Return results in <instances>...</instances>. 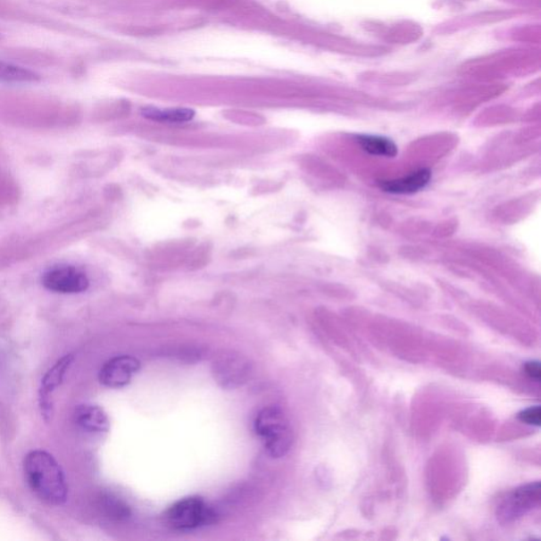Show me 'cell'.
<instances>
[{"mask_svg":"<svg viewBox=\"0 0 541 541\" xmlns=\"http://www.w3.org/2000/svg\"><path fill=\"white\" fill-rule=\"evenodd\" d=\"M0 116L19 125L45 128L72 123L73 108L43 97L16 96L0 104Z\"/></svg>","mask_w":541,"mask_h":541,"instance_id":"cell-1","label":"cell"},{"mask_svg":"<svg viewBox=\"0 0 541 541\" xmlns=\"http://www.w3.org/2000/svg\"><path fill=\"white\" fill-rule=\"evenodd\" d=\"M24 471L28 486L42 502L51 505L66 503L68 487L64 473L56 460L44 451L27 454Z\"/></svg>","mask_w":541,"mask_h":541,"instance_id":"cell-2","label":"cell"},{"mask_svg":"<svg viewBox=\"0 0 541 541\" xmlns=\"http://www.w3.org/2000/svg\"><path fill=\"white\" fill-rule=\"evenodd\" d=\"M255 431L264 447L274 458L284 457L293 442L292 429L285 413L276 407H267L257 414Z\"/></svg>","mask_w":541,"mask_h":541,"instance_id":"cell-3","label":"cell"},{"mask_svg":"<svg viewBox=\"0 0 541 541\" xmlns=\"http://www.w3.org/2000/svg\"><path fill=\"white\" fill-rule=\"evenodd\" d=\"M216 514L203 498L187 497L172 504L166 512V520L176 529L188 531L214 522Z\"/></svg>","mask_w":541,"mask_h":541,"instance_id":"cell-4","label":"cell"},{"mask_svg":"<svg viewBox=\"0 0 541 541\" xmlns=\"http://www.w3.org/2000/svg\"><path fill=\"white\" fill-rule=\"evenodd\" d=\"M540 483L533 482L517 487L498 505L497 518L503 525H510L526 516L540 504Z\"/></svg>","mask_w":541,"mask_h":541,"instance_id":"cell-5","label":"cell"},{"mask_svg":"<svg viewBox=\"0 0 541 541\" xmlns=\"http://www.w3.org/2000/svg\"><path fill=\"white\" fill-rule=\"evenodd\" d=\"M42 284L52 292L77 295L87 290L90 281L87 275L76 267L57 266L46 270L42 276Z\"/></svg>","mask_w":541,"mask_h":541,"instance_id":"cell-6","label":"cell"},{"mask_svg":"<svg viewBox=\"0 0 541 541\" xmlns=\"http://www.w3.org/2000/svg\"><path fill=\"white\" fill-rule=\"evenodd\" d=\"M140 362L134 356L120 355L104 364L99 374L104 387L121 388L129 384L131 379L140 370Z\"/></svg>","mask_w":541,"mask_h":541,"instance_id":"cell-7","label":"cell"},{"mask_svg":"<svg viewBox=\"0 0 541 541\" xmlns=\"http://www.w3.org/2000/svg\"><path fill=\"white\" fill-rule=\"evenodd\" d=\"M430 179L431 171L429 169H421L399 179L379 181V187L389 194L410 195L428 187Z\"/></svg>","mask_w":541,"mask_h":541,"instance_id":"cell-8","label":"cell"},{"mask_svg":"<svg viewBox=\"0 0 541 541\" xmlns=\"http://www.w3.org/2000/svg\"><path fill=\"white\" fill-rule=\"evenodd\" d=\"M72 360L71 354L65 355L64 358L57 362L56 364L45 374V377L42 379L39 400L40 406H42V410L46 416H49L51 413L50 395L54 393L55 388L60 387L68 368L71 365Z\"/></svg>","mask_w":541,"mask_h":541,"instance_id":"cell-9","label":"cell"},{"mask_svg":"<svg viewBox=\"0 0 541 541\" xmlns=\"http://www.w3.org/2000/svg\"><path fill=\"white\" fill-rule=\"evenodd\" d=\"M74 421L89 433H106L111 426L106 412L92 404L79 405L74 412Z\"/></svg>","mask_w":541,"mask_h":541,"instance_id":"cell-10","label":"cell"},{"mask_svg":"<svg viewBox=\"0 0 541 541\" xmlns=\"http://www.w3.org/2000/svg\"><path fill=\"white\" fill-rule=\"evenodd\" d=\"M362 151L378 157L395 158L398 154V146L387 137L359 135L355 137Z\"/></svg>","mask_w":541,"mask_h":541,"instance_id":"cell-11","label":"cell"},{"mask_svg":"<svg viewBox=\"0 0 541 541\" xmlns=\"http://www.w3.org/2000/svg\"><path fill=\"white\" fill-rule=\"evenodd\" d=\"M142 116L158 122L183 123L195 117V112L188 108L160 109L146 107L142 109Z\"/></svg>","mask_w":541,"mask_h":541,"instance_id":"cell-12","label":"cell"},{"mask_svg":"<svg viewBox=\"0 0 541 541\" xmlns=\"http://www.w3.org/2000/svg\"><path fill=\"white\" fill-rule=\"evenodd\" d=\"M39 74L30 69L0 60V82L12 84L37 83Z\"/></svg>","mask_w":541,"mask_h":541,"instance_id":"cell-13","label":"cell"},{"mask_svg":"<svg viewBox=\"0 0 541 541\" xmlns=\"http://www.w3.org/2000/svg\"><path fill=\"white\" fill-rule=\"evenodd\" d=\"M9 55L12 56L15 61L30 66H52L56 61L54 55L37 50H11Z\"/></svg>","mask_w":541,"mask_h":541,"instance_id":"cell-14","label":"cell"},{"mask_svg":"<svg viewBox=\"0 0 541 541\" xmlns=\"http://www.w3.org/2000/svg\"><path fill=\"white\" fill-rule=\"evenodd\" d=\"M243 366V361L229 358L218 362L216 372L218 377H220L221 381L228 387L229 383L239 382L240 379H243L245 373V368Z\"/></svg>","mask_w":541,"mask_h":541,"instance_id":"cell-15","label":"cell"},{"mask_svg":"<svg viewBox=\"0 0 541 541\" xmlns=\"http://www.w3.org/2000/svg\"><path fill=\"white\" fill-rule=\"evenodd\" d=\"M104 502V509L107 511V513L113 518H124L129 516V511L126 506L119 502L117 498L113 497H105L103 499Z\"/></svg>","mask_w":541,"mask_h":541,"instance_id":"cell-16","label":"cell"},{"mask_svg":"<svg viewBox=\"0 0 541 541\" xmlns=\"http://www.w3.org/2000/svg\"><path fill=\"white\" fill-rule=\"evenodd\" d=\"M518 419H520L522 423L537 426L538 428L541 423L540 407L533 406L527 408V410L522 411L518 414Z\"/></svg>","mask_w":541,"mask_h":541,"instance_id":"cell-17","label":"cell"},{"mask_svg":"<svg viewBox=\"0 0 541 541\" xmlns=\"http://www.w3.org/2000/svg\"><path fill=\"white\" fill-rule=\"evenodd\" d=\"M523 370L527 376L533 379L535 382H540L541 378V370H540V362L538 361H529L527 362L525 365H523Z\"/></svg>","mask_w":541,"mask_h":541,"instance_id":"cell-18","label":"cell"}]
</instances>
